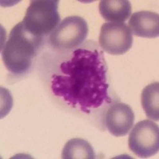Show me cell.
<instances>
[{"label": "cell", "instance_id": "cell-8", "mask_svg": "<svg viewBox=\"0 0 159 159\" xmlns=\"http://www.w3.org/2000/svg\"><path fill=\"white\" fill-rule=\"evenodd\" d=\"M130 32L137 37L155 38L159 36L158 14L148 11L134 13L129 20Z\"/></svg>", "mask_w": 159, "mask_h": 159}, {"label": "cell", "instance_id": "cell-1", "mask_svg": "<svg viewBox=\"0 0 159 159\" xmlns=\"http://www.w3.org/2000/svg\"><path fill=\"white\" fill-rule=\"evenodd\" d=\"M61 74L52 76L53 94L85 113L111 102L108 95L107 65L103 52L80 48L60 65Z\"/></svg>", "mask_w": 159, "mask_h": 159}, {"label": "cell", "instance_id": "cell-3", "mask_svg": "<svg viewBox=\"0 0 159 159\" xmlns=\"http://www.w3.org/2000/svg\"><path fill=\"white\" fill-rule=\"evenodd\" d=\"M58 0H33L26 10L22 21L25 30L35 37L53 31L60 24Z\"/></svg>", "mask_w": 159, "mask_h": 159}, {"label": "cell", "instance_id": "cell-4", "mask_svg": "<svg viewBox=\"0 0 159 159\" xmlns=\"http://www.w3.org/2000/svg\"><path fill=\"white\" fill-rule=\"evenodd\" d=\"M89 33L84 18L69 16L64 18L49 36L51 45L57 49H71L81 45Z\"/></svg>", "mask_w": 159, "mask_h": 159}, {"label": "cell", "instance_id": "cell-11", "mask_svg": "<svg viewBox=\"0 0 159 159\" xmlns=\"http://www.w3.org/2000/svg\"><path fill=\"white\" fill-rule=\"evenodd\" d=\"M142 106L147 117L154 121L159 120V83L147 85L142 92Z\"/></svg>", "mask_w": 159, "mask_h": 159}, {"label": "cell", "instance_id": "cell-7", "mask_svg": "<svg viewBox=\"0 0 159 159\" xmlns=\"http://www.w3.org/2000/svg\"><path fill=\"white\" fill-rule=\"evenodd\" d=\"M134 113L128 104L117 103L107 111L105 123L109 132L116 137L127 135L134 124Z\"/></svg>", "mask_w": 159, "mask_h": 159}, {"label": "cell", "instance_id": "cell-9", "mask_svg": "<svg viewBox=\"0 0 159 159\" xmlns=\"http://www.w3.org/2000/svg\"><path fill=\"white\" fill-rule=\"evenodd\" d=\"M99 11L107 22H123L131 16V3L128 0H102Z\"/></svg>", "mask_w": 159, "mask_h": 159}, {"label": "cell", "instance_id": "cell-5", "mask_svg": "<svg viewBox=\"0 0 159 159\" xmlns=\"http://www.w3.org/2000/svg\"><path fill=\"white\" fill-rule=\"evenodd\" d=\"M129 148L138 157L147 158L158 153V125L150 119L137 123L130 131L128 139Z\"/></svg>", "mask_w": 159, "mask_h": 159}, {"label": "cell", "instance_id": "cell-6", "mask_svg": "<svg viewBox=\"0 0 159 159\" xmlns=\"http://www.w3.org/2000/svg\"><path fill=\"white\" fill-rule=\"evenodd\" d=\"M99 43L109 54L122 55L131 48L133 36L129 26L124 22H107L101 26Z\"/></svg>", "mask_w": 159, "mask_h": 159}, {"label": "cell", "instance_id": "cell-2", "mask_svg": "<svg viewBox=\"0 0 159 159\" xmlns=\"http://www.w3.org/2000/svg\"><path fill=\"white\" fill-rule=\"evenodd\" d=\"M42 41V38L30 34L22 22L15 25L2 50V61L7 70L14 74H23L27 72Z\"/></svg>", "mask_w": 159, "mask_h": 159}, {"label": "cell", "instance_id": "cell-10", "mask_svg": "<svg viewBox=\"0 0 159 159\" xmlns=\"http://www.w3.org/2000/svg\"><path fill=\"white\" fill-rule=\"evenodd\" d=\"M63 159H94V150L90 143L83 139H72L66 143L62 150Z\"/></svg>", "mask_w": 159, "mask_h": 159}]
</instances>
